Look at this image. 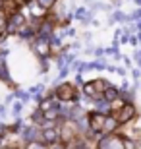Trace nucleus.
I'll list each match as a JSON object with an SVG mask.
<instances>
[{
    "mask_svg": "<svg viewBox=\"0 0 141 149\" xmlns=\"http://www.w3.org/2000/svg\"><path fill=\"white\" fill-rule=\"evenodd\" d=\"M104 118H106V116L99 114V112H95V114H91V118H89V126H91V130H93V132H101V130H103Z\"/></svg>",
    "mask_w": 141,
    "mask_h": 149,
    "instance_id": "f03ea898",
    "label": "nucleus"
},
{
    "mask_svg": "<svg viewBox=\"0 0 141 149\" xmlns=\"http://www.w3.org/2000/svg\"><path fill=\"white\" fill-rule=\"evenodd\" d=\"M22 103H16V105H14V114H19V112H22Z\"/></svg>",
    "mask_w": 141,
    "mask_h": 149,
    "instance_id": "412c9836",
    "label": "nucleus"
},
{
    "mask_svg": "<svg viewBox=\"0 0 141 149\" xmlns=\"http://www.w3.org/2000/svg\"><path fill=\"white\" fill-rule=\"evenodd\" d=\"M27 149H44V145H43V143H39V141H29Z\"/></svg>",
    "mask_w": 141,
    "mask_h": 149,
    "instance_id": "2eb2a0df",
    "label": "nucleus"
},
{
    "mask_svg": "<svg viewBox=\"0 0 141 149\" xmlns=\"http://www.w3.org/2000/svg\"><path fill=\"white\" fill-rule=\"evenodd\" d=\"M2 25H4V16L0 14V27H2Z\"/></svg>",
    "mask_w": 141,
    "mask_h": 149,
    "instance_id": "4be33fe9",
    "label": "nucleus"
},
{
    "mask_svg": "<svg viewBox=\"0 0 141 149\" xmlns=\"http://www.w3.org/2000/svg\"><path fill=\"white\" fill-rule=\"evenodd\" d=\"M85 93H87V95H91V97L95 95V87H93V81H91V83H85Z\"/></svg>",
    "mask_w": 141,
    "mask_h": 149,
    "instance_id": "dca6fc26",
    "label": "nucleus"
},
{
    "mask_svg": "<svg viewBox=\"0 0 141 149\" xmlns=\"http://www.w3.org/2000/svg\"><path fill=\"white\" fill-rule=\"evenodd\" d=\"M50 107H54V105H52V103H50V101H44L43 105H41V109H43V111H49Z\"/></svg>",
    "mask_w": 141,
    "mask_h": 149,
    "instance_id": "aec40b11",
    "label": "nucleus"
},
{
    "mask_svg": "<svg viewBox=\"0 0 141 149\" xmlns=\"http://www.w3.org/2000/svg\"><path fill=\"white\" fill-rule=\"evenodd\" d=\"M22 25H23V16H22V14H16V16L12 17L10 25H8V31L12 33V31H16L17 27H22Z\"/></svg>",
    "mask_w": 141,
    "mask_h": 149,
    "instance_id": "423d86ee",
    "label": "nucleus"
},
{
    "mask_svg": "<svg viewBox=\"0 0 141 149\" xmlns=\"http://www.w3.org/2000/svg\"><path fill=\"white\" fill-rule=\"evenodd\" d=\"M87 2H91V0H87Z\"/></svg>",
    "mask_w": 141,
    "mask_h": 149,
    "instance_id": "b1692460",
    "label": "nucleus"
},
{
    "mask_svg": "<svg viewBox=\"0 0 141 149\" xmlns=\"http://www.w3.org/2000/svg\"><path fill=\"white\" fill-rule=\"evenodd\" d=\"M2 4H4V0H0V8H2Z\"/></svg>",
    "mask_w": 141,
    "mask_h": 149,
    "instance_id": "5701e85b",
    "label": "nucleus"
},
{
    "mask_svg": "<svg viewBox=\"0 0 141 149\" xmlns=\"http://www.w3.org/2000/svg\"><path fill=\"white\" fill-rule=\"evenodd\" d=\"M95 103H97V101H95ZM97 107L101 109V111H108L110 103H106V101H99V103H97Z\"/></svg>",
    "mask_w": 141,
    "mask_h": 149,
    "instance_id": "f3484780",
    "label": "nucleus"
},
{
    "mask_svg": "<svg viewBox=\"0 0 141 149\" xmlns=\"http://www.w3.org/2000/svg\"><path fill=\"white\" fill-rule=\"evenodd\" d=\"M54 2H56V0H39V6H41L43 10H47V8H50Z\"/></svg>",
    "mask_w": 141,
    "mask_h": 149,
    "instance_id": "f8f14e48",
    "label": "nucleus"
},
{
    "mask_svg": "<svg viewBox=\"0 0 141 149\" xmlns=\"http://www.w3.org/2000/svg\"><path fill=\"white\" fill-rule=\"evenodd\" d=\"M116 95H118V91H116V89H112V87H106V89H104V101H106V103L114 101V99H116Z\"/></svg>",
    "mask_w": 141,
    "mask_h": 149,
    "instance_id": "6e6552de",
    "label": "nucleus"
},
{
    "mask_svg": "<svg viewBox=\"0 0 141 149\" xmlns=\"http://www.w3.org/2000/svg\"><path fill=\"white\" fill-rule=\"evenodd\" d=\"M66 114H72V118H74V120H81V118H83V111L79 109V107H74V109H72V111H68Z\"/></svg>",
    "mask_w": 141,
    "mask_h": 149,
    "instance_id": "1a4fd4ad",
    "label": "nucleus"
},
{
    "mask_svg": "<svg viewBox=\"0 0 141 149\" xmlns=\"http://www.w3.org/2000/svg\"><path fill=\"white\" fill-rule=\"evenodd\" d=\"M133 114H135V109L131 105H128V107H124L122 111H120V122H126V120H131L133 118Z\"/></svg>",
    "mask_w": 141,
    "mask_h": 149,
    "instance_id": "20e7f679",
    "label": "nucleus"
},
{
    "mask_svg": "<svg viewBox=\"0 0 141 149\" xmlns=\"http://www.w3.org/2000/svg\"><path fill=\"white\" fill-rule=\"evenodd\" d=\"M31 12L35 14V16H41V14H43V8H41V6H35V4H33V6H31Z\"/></svg>",
    "mask_w": 141,
    "mask_h": 149,
    "instance_id": "a211bd4d",
    "label": "nucleus"
},
{
    "mask_svg": "<svg viewBox=\"0 0 141 149\" xmlns=\"http://www.w3.org/2000/svg\"><path fill=\"white\" fill-rule=\"evenodd\" d=\"M31 118H33V120H37V122H41V120H43V114H41V111H35L31 114Z\"/></svg>",
    "mask_w": 141,
    "mask_h": 149,
    "instance_id": "6ab92c4d",
    "label": "nucleus"
},
{
    "mask_svg": "<svg viewBox=\"0 0 141 149\" xmlns=\"http://www.w3.org/2000/svg\"><path fill=\"white\" fill-rule=\"evenodd\" d=\"M0 79H8V68H6V64L0 66Z\"/></svg>",
    "mask_w": 141,
    "mask_h": 149,
    "instance_id": "4468645a",
    "label": "nucleus"
},
{
    "mask_svg": "<svg viewBox=\"0 0 141 149\" xmlns=\"http://www.w3.org/2000/svg\"><path fill=\"white\" fill-rule=\"evenodd\" d=\"M37 136H39V132L35 130V128H25V130H23V138H25V139H29V141L37 139Z\"/></svg>",
    "mask_w": 141,
    "mask_h": 149,
    "instance_id": "0eeeda50",
    "label": "nucleus"
},
{
    "mask_svg": "<svg viewBox=\"0 0 141 149\" xmlns=\"http://www.w3.org/2000/svg\"><path fill=\"white\" fill-rule=\"evenodd\" d=\"M99 149H124V145H122V139L120 138L108 136V138H104L103 141L99 143Z\"/></svg>",
    "mask_w": 141,
    "mask_h": 149,
    "instance_id": "f257e3e1",
    "label": "nucleus"
},
{
    "mask_svg": "<svg viewBox=\"0 0 141 149\" xmlns=\"http://www.w3.org/2000/svg\"><path fill=\"white\" fill-rule=\"evenodd\" d=\"M114 128H116V120H114V118H104V124H103L104 132H110V130H114Z\"/></svg>",
    "mask_w": 141,
    "mask_h": 149,
    "instance_id": "9d476101",
    "label": "nucleus"
},
{
    "mask_svg": "<svg viewBox=\"0 0 141 149\" xmlns=\"http://www.w3.org/2000/svg\"><path fill=\"white\" fill-rule=\"evenodd\" d=\"M122 145H124V149H135V143L131 139H122Z\"/></svg>",
    "mask_w": 141,
    "mask_h": 149,
    "instance_id": "ddd939ff",
    "label": "nucleus"
},
{
    "mask_svg": "<svg viewBox=\"0 0 141 149\" xmlns=\"http://www.w3.org/2000/svg\"><path fill=\"white\" fill-rule=\"evenodd\" d=\"M35 50H37L41 56H47L50 52V49H49V45H47V41H44V39H39L37 43H35Z\"/></svg>",
    "mask_w": 141,
    "mask_h": 149,
    "instance_id": "39448f33",
    "label": "nucleus"
},
{
    "mask_svg": "<svg viewBox=\"0 0 141 149\" xmlns=\"http://www.w3.org/2000/svg\"><path fill=\"white\" fill-rule=\"evenodd\" d=\"M58 97H60V101H72V99H74V89H72V85H68V83L60 85Z\"/></svg>",
    "mask_w": 141,
    "mask_h": 149,
    "instance_id": "7ed1b4c3",
    "label": "nucleus"
},
{
    "mask_svg": "<svg viewBox=\"0 0 141 149\" xmlns=\"http://www.w3.org/2000/svg\"><path fill=\"white\" fill-rule=\"evenodd\" d=\"M43 136H44V139H47V141H50V143H52V141H56V138H58L54 130H44Z\"/></svg>",
    "mask_w": 141,
    "mask_h": 149,
    "instance_id": "9b49d317",
    "label": "nucleus"
}]
</instances>
